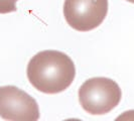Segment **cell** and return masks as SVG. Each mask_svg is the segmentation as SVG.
Segmentation results:
<instances>
[{"instance_id":"cell-5","label":"cell","mask_w":134,"mask_h":121,"mask_svg":"<svg viewBox=\"0 0 134 121\" xmlns=\"http://www.w3.org/2000/svg\"><path fill=\"white\" fill-rule=\"evenodd\" d=\"M18 0H0V13L5 14L16 11V2Z\"/></svg>"},{"instance_id":"cell-3","label":"cell","mask_w":134,"mask_h":121,"mask_svg":"<svg viewBox=\"0 0 134 121\" xmlns=\"http://www.w3.org/2000/svg\"><path fill=\"white\" fill-rule=\"evenodd\" d=\"M108 6V0H65L64 16L72 28L90 31L102 24Z\"/></svg>"},{"instance_id":"cell-4","label":"cell","mask_w":134,"mask_h":121,"mask_svg":"<svg viewBox=\"0 0 134 121\" xmlns=\"http://www.w3.org/2000/svg\"><path fill=\"white\" fill-rule=\"evenodd\" d=\"M0 117L10 121L38 120L37 102L15 86L0 87Z\"/></svg>"},{"instance_id":"cell-1","label":"cell","mask_w":134,"mask_h":121,"mask_svg":"<svg viewBox=\"0 0 134 121\" xmlns=\"http://www.w3.org/2000/svg\"><path fill=\"white\" fill-rule=\"evenodd\" d=\"M27 78L36 90L46 94H58L71 86L76 77L72 59L59 51H42L27 65Z\"/></svg>"},{"instance_id":"cell-6","label":"cell","mask_w":134,"mask_h":121,"mask_svg":"<svg viewBox=\"0 0 134 121\" xmlns=\"http://www.w3.org/2000/svg\"><path fill=\"white\" fill-rule=\"evenodd\" d=\"M128 2H130V3H134V0H126Z\"/></svg>"},{"instance_id":"cell-2","label":"cell","mask_w":134,"mask_h":121,"mask_svg":"<svg viewBox=\"0 0 134 121\" xmlns=\"http://www.w3.org/2000/svg\"><path fill=\"white\" fill-rule=\"evenodd\" d=\"M122 92L115 81L96 77L87 80L79 89L82 108L92 115L107 114L120 103Z\"/></svg>"}]
</instances>
